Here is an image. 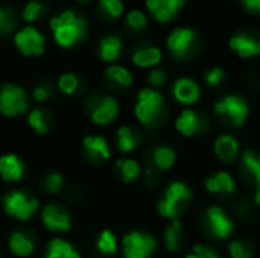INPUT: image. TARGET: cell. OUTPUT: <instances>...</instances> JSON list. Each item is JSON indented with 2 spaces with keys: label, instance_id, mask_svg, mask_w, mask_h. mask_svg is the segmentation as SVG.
<instances>
[{
  "label": "cell",
  "instance_id": "cell-22",
  "mask_svg": "<svg viewBox=\"0 0 260 258\" xmlns=\"http://www.w3.org/2000/svg\"><path fill=\"white\" fill-rule=\"evenodd\" d=\"M9 249L18 257H27L34 252L35 243L32 237L23 233H14L9 239Z\"/></svg>",
  "mask_w": 260,
  "mask_h": 258
},
{
  "label": "cell",
  "instance_id": "cell-46",
  "mask_svg": "<svg viewBox=\"0 0 260 258\" xmlns=\"http://www.w3.org/2000/svg\"><path fill=\"white\" fill-rule=\"evenodd\" d=\"M79 2H87V0H79Z\"/></svg>",
  "mask_w": 260,
  "mask_h": 258
},
{
  "label": "cell",
  "instance_id": "cell-23",
  "mask_svg": "<svg viewBox=\"0 0 260 258\" xmlns=\"http://www.w3.org/2000/svg\"><path fill=\"white\" fill-rule=\"evenodd\" d=\"M161 61V52L157 47H142L134 52L133 55V62L137 67H152L157 65Z\"/></svg>",
  "mask_w": 260,
  "mask_h": 258
},
{
  "label": "cell",
  "instance_id": "cell-14",
  "mask_svg": "<svg viewBox=\"0 0 260 258\" xmlns=\"http://www.w3.org/2000/svg\"><path fill=\"white\" fill-rule=\"evenodd\" d=\"M43 224L50 231H69L70 230V217L67 213L58 210L53 205H49L41 213Z\"/></svg>",
  "mask_w": 260,
  "mask_h": 258
},
{
  "label": "cell",
  "instance_id": "cell-37",
  "mask_svg": "<svg viewBox=\"0 0 260 258\" xmlns=\"http://www.w3.org/2000/svg\"><path fill=\"white\" fill-rule=\"evenodd\" d=\"M14 14L6 8H0V33H8L14 27Z\"/></svg>",
  "mask_w": 260,
  "mask_h": 258
},
{
  "label": "cell",
  "instance_id": "cell-1",
  "mask_svg": "<svg viewBox=\"0 0 260 258\" xmlns=\"http://www.w3.org/2000/svg\"><path fill=\"white\" fill-rule=\"evenodd\" d=\"M50 27L53 30L55 41L61 47H72L75 43L85 36V20L78 17L72 11L62 12L59 17L52 18Z\"/></svg>",
  "mask_w": 260,
  "mask_h": 258
},
{
  "label": "cell",
  "instance_id": "cell-12",
  "mask_svg": "<svg viewBox=\"0 0 260 258\" xmlns=\"http://www.w3.org/2000/svg\"><path fill=\"white\" fill-rule=\"evenodd\" d=\"M207 119L193 109H184L175 122L177 129L187 137L203 134L207 129Z\"/></svg>",
  "mask_w": 260,
  "mask_h": 258
},
{
  "label": "cell",
  "instance_id": "cell-42",
  "mask_svg": "<svg viewBox=\"0 0 260 258\" xmlns=\"http://www.w3.org/2000/svg\"><path fill=\"white\" fill-rule=\"evenodd\" d=\"M183 5L184 0H160V9H165L172 15H175L180 8H183Z\"/></svg>",
  "mask_w": 260,
  "mask_h": 258
},
{
  "label": "cell",
  "instance_id": "cell-30",
  "mask_svg": "<svg viewBox=\"0 0 260 258\" xmlns=\"http://www.w3.org/2000/svg\"><path fill=\"white\" fill-rule=\"evenodd\" d=\"M98 249L99 252L102 254H116L117 251V240H116V236L111 233V231H102L99 239H98Z\"/></svg>",
  "mask_w": 260,
  "mask_h": 258
},
{
  "label": "cell",
  "instance_id": "cell-36",
  "mask_svg": "<svg viewBox=\"0 0 260 258\" xmlns=\"http://www.w3.org/2000/svg\"><path fill=\"white\" fill-rule=\"evenodd\" d=\"M44 5L43 3H40V2H29L27 5H26V8H24V11H23V18L26 20V21H34V20H37L43 12H44Z\"/></svg>",
  "mask_w": 260,
  "mask_h": 258
},
{
  "label": "cell",
  "instance_id": "cell-8",
  "mask_svg": "<svg viewBox=\"0 0 260 258\" xmlns=\"http://www.w3.org/2000/svg\"><path fill=\"white\" fill-rule=\"evenodd\" d=\"M27 109L26 93L17 85H5L0 91V114L15 117Z\"/></svg>",
  "mask_w": 260,
  "mask_h": 258
},
{
  "label": "cell",
  "instance_id": "cell-7",
  "mask_svg": "<svg viewBox=\"0 0 260 258\" xmlns=\"http://www.w3.org/2000/svg\"><path fill=\"white\" fill-rule=\"evenodd\" d=\"M5 211L17 220H29L38 208V201L29 199L21 192H12L3 199Z\"/></svg>",
  "mask_w": 260,
  "mask_h": 258
},
{
  "label": "cell",
  "instance_id": "cell-41",
  "mask_svg": "<svg viewBox=\"0 0 260 258\" xmlns=\"http://www.w3.org/2000/svg\"><path fill=\"white\" fill-rule=\"evenodd\" d=\"M222 78H224V70L216 67V68H212L207 71L206 75V82L210 85V87H216L222 82Z\"/></svg>",
  "mask_w": 260,
  "mask_h": 258
},
{
  "label": "cell",
  "instance_id": "cell-4",
  "mask_svg": "<svg viewBox=\"0 0 260 258\" xmlns=\"http://www.w3.org/2000/svg\"><path fill=\"white\" fill-rule=\"evenodd\" d=\"M215 113L232 126H242L248 117V105L239 96H227L216 102Z\"/></svg>",
  "mask_w": 260,
  "mask_h": 258
},
{
  "label": "cell",
  "instance_id": "cell-10",
  "mask_svg": "<svg viewBox=\"0 0 260 258\" xmlns=\"http://www.w3.org/2000/svg\"><path fill=\"white\" fill-rule=\"evenodd\" d=\"M14 43L17 49L26 56H38L44 52V36L35 27H24L15 33Z\"/></svg>",
  "mask_w": 260,
  "mask_h": 258
},
{
  "label": "cell",
  "instance_id": "cell-3",
  "mask_svg": "<svg viewBox=\"0 0 260 258\" xmlns=\"http://www.w3.org/2000/svg\"><path fill=\"white\" fill-rule=\"evenodd\" d=\"M192 201V192L184 182H172L165 192L163 199L158 202V213L163 217L177 220L184 208Z\"/></svg>",
  "mask_w": 260,
  "mask_h": 258
},
{
  "label": "cell",
  "instance_id": "cell-16",
  "mask_svg": "<svg viewBox=\"0 0 260 258\" xmlns=\"http://www.w3.org/2000/svg\"><path fill=\"white\" fill-rule=\"evenodd\" d=\"M174 96L180 103L190 105L200 99V87L187 78L178 79L174 85Z\"/></svg>",
  "mask_w": 260,
  "mask_h": 258
},
{
  "label": "cell",
  "instance_id": "cell-33",
  "mask_svg": "<svg viewBox=\"0 0 260 258\" xmlns=\"http://www.w3.org/2000/svg\"><path fill=\"white\" fill-rule=\"evenodd\" d=\"M58 87H59V90H61L64 94H73V93L78 90V87H79V81H78V78H76L75 75L66 73V75H62V76L59 78Z\"/></svg>",
  "mask_w": 260,
  "mask_h": 258
},
{
  "label": "cell",
  "instance_id": "cell-43",
  "mask_svg": "<svg viewBox=\"0 0 260 258\" xmlns=\"http://www.w3.org/2000/svg\"><path fill=\"white\" fill-rule=\"evenodd\" d=\"M47 96H49V88H46V87H37L34 91V97L38 102H44L47 99Z\"/></svg>",
  "mask_w": 260,
  "mask_h": 258
},
{
  "label": "cell",
  "instance_id": "cell-15",
  "mask_svg": "<svg viewBox=\"0 0 260 258\" xmlns=\"http://www.w3.org/2000/svg\"><path fill=\"white\" fill-rule=\"evenodd\" d=\"M215 154L216 157L224 161V163H233L238 158L239 154V143L238 140L230 135V134H224L221 135L216 143H215Z\"/></svg>",
  "mask_w": 260,
  "mask_h": 258
},
{
  "label": "cell",
  "instance_id": "cell-19",
  "mask_svg": "<svg viewBox=\"0 0 260 258\" xmlns=\"http://www.w3.org/2000/svg\"><path fill=\"white\" fill-rule=\"evenodd\" d=\"M206 189L210 193L232 195L235 192V181L227 172H219L206 181Z\"/></svg>",
  "mask_w": 260,
  "mask_h": 258
},
{
  "label": "cell",
  "instance_id": "cell-27",
  "mask_svg": "<svg viewBox=\"0 0 260 258\" xmlns=\"http://www.w3.org/2000/svg\"><path fill=\"white\" fill-rule=\"evenodd\" d=\"M116 169L123 182H131L140 175V166L134 160H119L116 163Z\"/></svg>",
  "mask_w": 260,
  "mask_h": 258
},
{
  "label": "cell",
  "instance_id": "cell-20",
  "mask_svg": "<svg viewBox=\"0 0 260 258\" xmlns=\"http://www.w3.org/2000/svg\"><path fill=\"white\" fill-rule=\"evenodd\" d=\"M84 149L91 160H108L110 158V148L102 137H85L84 138Z\"/></svg>",
  "mask_w": 260,
  "mask_h": 258
},
{
  "label": "cell",
  "instance_id": "cell-31",
  "mask_svg": "<svg viewBox=\"0 0 260 258\" xmlns=\"http://www.w3.org/2000/svg\"><path fill=\"white\" fill-rule=\"evenodd\" d=\"M230 255L233 258H253V246L248 242L236 240L230 245Z\"/></svg>",
  "mask_w": 260,
  "mask_h": 258
},
{
  "label": "cell",
  "instance_id": "cell-28",
  "mask_svg": "<svg viewBox=\"0 0 260 258\" xmlns=\"http://www.w3.org/2000/svg\"><path fill=\"white\" fill-rule=\"evenodd\" d=\"M181 224L178 220H172V224L166 228L165 231V243L169 251H178L181 246Z\"/></svg>",
  "mask_w": 260,
  "mask_h": 258
},
{
  "label": "cell",
  "instance_id": "cell-38",
  "mask_svg": "<svg viewBox=\"0 0 260 258\" xmlns=\"http://www.w3.org/2000/svg\"><path fill=\"white\" fill-rule=\"evenodd\" d=\"M44 187L49 193H58L62 189V176L55 172L50 173L44 181Z\"/></svg>",
  "mask_w": 260,
  "mask_h": 258
},
{
  "label": "cell",
  "instance_id": "cell-26",
  "mask_svg": "<svg viewBox=\"0 0 260 258\" xmlns=\"http://www.w3.org/2000/svg\"><path fill=\"white\" fill-rule=\"evenodd\" d=\"M46 258H81L78 251L67 242L61 239H55L49 245V251Z\"/></svg>",
  "mask_w": 260,
  "mask_h": 258
},
{
  "label": "cell",
  "instance_id": "cell-35",
  "mask_svg": "<svg viewBox=\"0 0 260 258\" xmlns=\"http://www.w3.org/2000/svg\"><path fill=\"white\" fill-rule=\"evenodd\" d=\"M99 5H101L102 11H104L108 17H111V18L120 17V14H122V11H123V5H122L120 0H101Z\"/></svg>",
  "mask_w": 260,
  "mask_h": 258
},
{
  "label": "cell",
  "instance_id": "cell-39",
  "mask_svg": "<svg viewBox=\"0 0 260 258\" xmlns=\"http://www.w3.org/2000/svg\"><path fill=\"white\" fill-rule=\"evenodd\" d=\"M187 258H221L216 251L207 246H195L192 254H189Z\"/></svg>",
  "mask_w": 260,
  "mask_h": 258
},
{
  "label": "cell",
  "instance_id": "cell-18",
  "mask_svg": "<svg viewBox=\"0 0 260 258\" xmlns=\"http://www.w3.org/2000/svg\"><path fill=\"white\" fill-rule=\"evenodd\" d=\"M23 163L18 157L9 154L0 157V176L5 181H18L23 176Z\"/></svg>",
  "mask_w": 260,
  "mask_h": 258
},
{
  "label": "cell",
  "instance_id": "cell-5",
  "mask_svg": "<svg viewBox=\"0 0 260 258\" xmlns=\"http://www.w3.org/2000/svg\"><path fill=\"white\" fill-rule=\"evenodd\" d=\"M203 228L215 239H227L235 230V224L221 207H209L203 216Z\"/></svg>",
  "mask_w": 260,
  "mask_h": 258
},
{
  "label": "cell",
  "instance_id": "cell-6",
  "mask_svg": "<svg viewBox=\"0 0 260 258\" xmlns=\"http://www.w3.org/2000/svg\"><path fill=\"white\" fill-rule=\"evenodd\" d=\"M157 248V242L152 236L145 233H129L123 237V255L125 258H149Z\"/></svg>",
  "mask_w": 260,
  "mask_h": 258
},
{
  "label": "cell",
  "instance_id": "cell-21",
  "mask_svg": "<svg viewBox=\"0 0 260 258\" xmlns=\"http://www.w3.org/2000/svg\"><path fill=\"white\" fill-rule=\"evenodd\" d=\"M175 152L168 146H158L151 154V166L157 170H169L175 163Z\"/></svg>",
  "mask_w": 260,
  "mask_h": 258
},
{
  "label": "cell",
  "instance_id": "cell-2",
  "mask_svg": "<svg viewBox=\"0 0 260 258\" xmlns=\"http://www.w3.org/2000/svg\"><path fill=\"white\" fill-rule=\"evenodd\" d=\"M165 100L163 96L152 90L143 88L139 93V100L136 105V117L146 126H157L165 119Z\"/></svg>",
  "mask_w": 260,
  "mask_h": 258
},
{
  "label": "cell",
  "instance_id": "cell-32",
  "mask_svg": "<svg viewBox=\"0 0 260 258\" xmlns=\"http://www.w3.org/2000/svg\"><path fill=\"white\" fill-rule=\"evenodd\" d=\"M126 24L133 29V30H142L146 27L148 24V20H146V15L142 12V11H129L128 15H126Z\"/></svg>",
  "mask_w": 260,
  "mask_h": 258
},
{
  "label": "cell",
  "instance_id": "cell-45",
  "mask_svg": "<svg viewBox=\"0 0 260 258\" xmlns=\"http://www.w3.org/2000/svg\"><path fill=\"white\" fill-rule=\"evenodd\" d=\"M146 8H148L149 12L154 15V14L160 9V0H146Z\"/></svg>",
  "mask_w": 260,
  "mask_h": 258
},
{
  "label": "cell",
  "instance_id": "cell-9",
  "mask_svg": "<svg viewBox=\"0 0 260 258\" xmlns=\"http://www.w3.org/2000/svg\"><path fill=\"white\" fill-rule=\"evenodd\" d=\"M88 113H90L91 120L96 125H108L116 119L119 113V103L114 97H110V96L98 97V99L90 100Z\"/></svg>",
  "mask_w": 260,
  "mask_h": 258
},
{
  "label": "cell",
  "instance_id": "cell-17",
  "mask_svg": "<svg viewBox=\"0 0 260 258\" xmlns=\"http://www.w3.org/2000/svg\"><path fill=\"white\" fill-rule=\"evenodd\" d=\"M230 47L236 50L242 58L260 55V40H256L254 36H250L245 33L235 35L230 40Z\"/></svg>",
  "mask_w": 260,
  "mask_h": 258
},
{
  "label": "cell",
  "instance_id": "cell-11",
  "mask_svg": "<svg viewBox=\"0 0 260 258\" xmlns=\"http://www.w3.org/2000/svg\"><path fill=\"white\" fill-rule=\"evenodd\" d=\"M195 41V32L187 27H178L168 36V47L175 58H186Z\"/></svg>",
  "mask_w": 260,
  "mask_h": 258
},
{
  "label": "cell",
  "instance_id": "cell-24",
  "mask_svg": "<svg viewBox=\"0 0 260 258\" xmlns=\"http://www.w3.org/2000/svg\"><path fill=\"white\" fill-rule=\"evenodd\" d=\"M122 49V41L117 36H105L99 44V55L104 61L113 62L119 58Z\"/></svg>",
  "mask_w": 260,
  "mask_h": 258
},
{
  "label": "cell",
  "instance_id": "cell-13",
  "mask_svg": "<svg viewBox=\"0 0 260 258\" xmlns=\"http://www.w3.org/2000/svg\"><path fill=\"white\" fill-rule=\"evenodd\" d=\"M242 175L244 178L251 182L256 189L254 193V202L260 205V155L253 152V151H247L242 155Z\"/></svg>",
  "mask_w": 260,
  "mask_h": 258
},
{
  "label": "cell",
  "instance_id": "cell-29",
  "mask_svg": "<svg viewBox=\"0 0 260 258\" xmlns=\"http://www.w3.org/2000/svg\"><path fill=\"white\" fill-rule=\"evenodd\" d=\"M107 78L111 79L113 82H116L120 87H129L133 84V76L131 73L120 65H113L107 70Z\"/></svg>",
  "mask_w": 260,
  "mask_h": 258
},
{
  "label": "cell",
  "instance_id": "cell-25",
  "mask_svg": "<svg viewBox=\"0 0 260 258\" xmlns=\"http://www.w3.org/2000/svg\"><path fill=\"white\" fill-rule=\"evenodd\" d=\"M139 143H140V137L133 128L122 126L117 131V146L122 152H133Z\"/></svg>",
  "mask_w": 260,
  "mask_h": 258
},
{
  "label": "cell",
  "instance_id": "cell-34",
  "mask_svg": "<svg viewBox=\"0 0 260 258\" xmlns=\"http://www.w3.org/2000/svg\"><path fill=\"white\" fill-rule=\"evenodd\" d=\"M27 122H29V126H30L35 132H38L40 135H43V134L47 132V123L44 122L43 113H41L40 109H34V111L29 114Z\"/></svg>",
  "mask_w": 260,
  "mask_h": 258
},
{
  "label": "cell",
  "instance_id": "cell-40",
  "mask_svg": "<svg viewBox=\"0 0 260 258\" xmlns=\"http://www.w3.org/2000/svg\"><path fill=\"white\" fill-rule=\"evenodd\" d=\"M148 82H149L152 87L160 88V87H163V85L166 84V73H165L163 70H160V68H155V70H152V71L148 75Z\"/></svg>",
  "mask_w": 260,
  "mask_h": 258
},
{
  "label": "cell",
  "instance_id": "cell-44",
  "mask_svg": "<svg viewBox=\"0 0 260 258\" xmlns=\"http://www.w3.org/2000/svg\"><path fill=\"white\" fill-rule=\"evenodd\" d=\"M242 5L253 12H259L260 14V0H241Z\"/></svg>",
  "mask_w": 260,
  "mask_h": 258
}]
</instances>
